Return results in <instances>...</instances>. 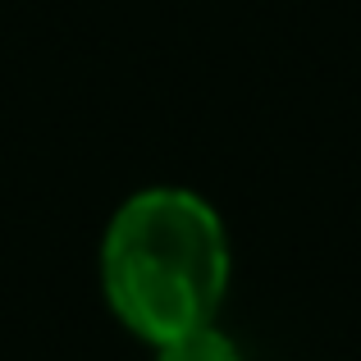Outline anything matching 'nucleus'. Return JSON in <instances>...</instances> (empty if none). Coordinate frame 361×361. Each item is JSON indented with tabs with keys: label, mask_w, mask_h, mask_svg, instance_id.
<instances>
[{
	"label": "nucleus",
	"mask_w": 361,
	"mask_h": 361,
	"mask_svg": "<svg viewBox=\"0 0 361 361\" xmlns=\"http://www.w3.org/2000/svg\"><path fill=\"white\" fill-rule=\"evenodd\" d=\"M229 279V229L192 188H142L115 206L101 233V293L119 325L151 348L211 325Z\"/></svg>",
	"instance_id": "1"
},
{
	"label": "nucleus",
	"mask_w": 361,
	"mask_h": 361,
	"mask_svg": "<svg viewBox=\"0 0 361 361\" xmlns=\"http://www.w3.org/2000/svg\"><path fill=\"white\" fill-rule=\"evenodd\" d=\"M156 361H243V353H238V343L211 320V325H197V329H188V334L160 343Z\"/></svg>",
	"instance_id": "2"
}]
</instances>
